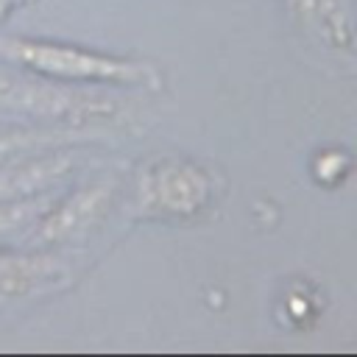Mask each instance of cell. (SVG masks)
<instances>
[{"mask_svg": "<svg viewBox=\"0 0 357 357\" xmlns=\"http://www.w3.org/2000/svg\"><path fill=\"white\" fill-rule=\"evenodd\" d=\"M8 56L17 61L56 78H70V81H117V84H142L151 73L139 64L98 56L89 50L78 47H61V45H47V42H17L8 47Z\"/></svg>", "mask_w": 357, "mask_h": 357, "instance_id": "cell-1", "label": "cell"}, {"mask_svg": "<svg viewBox=\"0 0 357 357\" xmlns=\"http://www.w3.org/2000/svg\"><path fill=\"white\" fill-rule=\"evenodd\" d=\"M142 201L162 215H192L209 201V181L187 162H162L148 173Z\"/></svg>", "mask_w": 357, "mask_h": 357, "instance_id": "cell-2", "label": "cell"}, {"mask_svg": "<svg viewBox=\"0 0 357 357\" xmlns=\"http://www.w3.org/2000/svg\"><path fill=\"white\" fill-rule=\"evenodd\" d=\"M3 106L39 112L50 117H73V120H89V117H106L114 112V106L106 98H95L89 92L67 89V86H28V84H11L6 95L0 98Z\"/></svg>", "mask_w": 357, "mask_h": 357, "instance_id": "cell-3", "label": "cell"}, {"mask_svg": "<svg viewBox=\"0 0 357 357\" xmlns=\"http://www.w3.org/2000/svg\"><path fill=\"white\" fill-rule=\"evenodd\" d=\"M106 198H109L106 187H95V190H84V192L73 195L42 223L39 237L42 240H67V237L86 231L103 212Z\"/></svg>", "mask_w": 357, "mask_h": 357, "instance_id": "cell-4", "label": "cell"}, {"mask_svg": "<svg viewBox=\"0 0 357 357\" xmlns=\"http://www.w3.org/2000/svg\"><path fill=\"white\" fill-rule=\"evenodd\" d=\"M296 17L332 47L351 45V17L346 0H287Z\"/></svg>", "mask_w": 357, "mask_h": 357, "instance_id": "cell-5", "label": "cell"}, {"mask_svg": "<svg viewBox=\"0 0 357 357\" xmlns=\"http://www.w3.org/2000/svg\"><path fill=\"white\" fill-rule=\"evenodd\" d=\"M61 268L53 259H0V293L17 296L47 290L61 282Z\"/></svg>", "mask_w": 357, "mask_h": 357, "instance_id": "cell-6", "label": "cell"}, {"mask_svg": "<svg viewBox=\"0 0 357 357\" xmlns=\"http://www.w3.org/2000/svg\"><path fill=\"white\" fill-rule=\"evenodd\" d=\"M67 170V159H39V162H28L20 165L14 173L0 176V198H11V201H22L25 195L36 192L42 184L59 178V173Z\"/></svg>", "mask_w": 357, "mask_h": 357, "instance_id": "cell-7", "label": "cell"}, {"mask_svg": "<svg viewBox=\"0 0 357 357\" xmlns=\"http://www.w3.org/2000/svg\"><path fill=\"white\" fill-rule=\"evenodd\" d=\"M8 3H11V0H0V14H3L6 8H8Z\"/></svg>", "mask_w": 357, "mask_h": 357, "instance_id": "cell-8", "label": "cell"}]
</instances>
